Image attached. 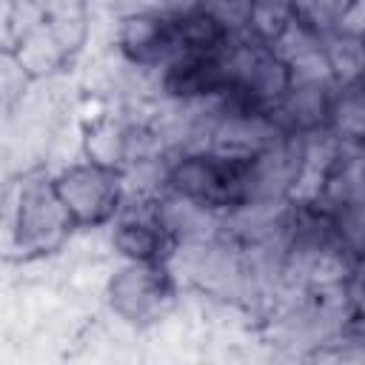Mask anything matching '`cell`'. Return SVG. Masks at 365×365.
<instances>
[{"mask_svg": "<svg viewBox=\"0 0 365 365\" xmlns=\"http://www.w3.org/2000/svg\"><path fill=\"white\" fill-rule=\"evenodd\" d=\"M180 279L168 262H128L117 268L106 285L111 311L134 328H151L163 322L177 302Z\"/></svg>", "mask_w": 365, "mask_h": 365, "instance_id": "3", "label": "cell"}, {"mask_svg": "<svg viewBox=\"0 0 365 365\" xmlns=\"http://www.w3.org/2000/svg\"><path fill=\"white\" fill-rule=\"evenodd\" d=\"M345 3L348 0H288L294 23H299L305 31H311L319 40L336 31Z\"/></svg>", "mask_w": 365, "mask_h": 365, "instance_id": "15", "label": "cell"}, {"mask_svg": "<svg viewBox=\"0 0 365 365\" xmlns=\"http://www.w3.org/2000/svg\"><path fill=\"white\" fill-rule=\"evenodd\" d=\"M228 77L222 54H177L157 71V88L171 103H200L222 91Z\"/></svg>", "mask_w": 365, "mask_h": 365, "instance_id": "11", "label": "cell"}, {"mask_svg": "<svg viewBox=\"0 0 365 365\" xmlns=\"http://www.w3.org/2000/svg\"><path fill=\"white\" fill-rule=\"evenodd\" d=\"M117 48L131 68L160 71L180 54L177 14H168L163 9L125 14L117 29Z\"/></svg>", "mask_w": 365, "mask_h": 365, "instance_id": "10", "label": "cell"}, {"mask_svg": "<svg viewBox=\"0 0 365 365\" xmlns=\"http://www.w3.org/2000/svg\"><path fill=\"white\" fill-rule=\"evenodd\" d=\"M354 317V302L345 279L311 282L288 288L274 305L268 319L271 342L294 354L322 356Z\"/></svg>", "mask_w": 365, "mask_h": 365, "instance_id": "1", "label": "cell"}, {"mask_svg": "<svg viewBox=\"0 0 365 365\" xmlns=\"http://www.w3.org/2000/svg\"><path fill=\"white\" fill-rule=\"evenodd\" d=\"M254 0H202V11H208L228 34H245L248 14Z\"/></svg>", "mask_w": 365, "mask_h": 365, "instance_id": "17", "label": "cell"}, {"mask_svg": "<svg viewBox=\"0 0 365 365\" xmlns=\"http://www.w3.org/2000/svg\"><path fill=\"white\" fill-rule=\"evenodd\" d=\"M336 88H339V80L334 77L319 48L291 63V86L279 100V106L271 111V117L285 134L311 137V134L328 131Z\"/></svg>", "mask_w": 365, "mask_h": 365, "instance_id": "4", "label": "cell"}, {"mask_svg": "<svg viewBox=\"0 0 365 365\" xmlns=\"http://www.w3.org/2000/svg\"><path fill=\"white\" fill-rule=\"evenodd\" d=\"M314 197L336 222L345 245L356 254L365 248V154L342 148L322 171Z\"/></svg>", "mask_w": 365, "mask_h": 365, "instance_id": "6", "label": "cell"}, {"mask_svg": "<svg viewBox=\"0 0 365 365\" xmlns=\"http://www.w3.org/2000/svg\"><path fill=\"white\" fill-rule=\"evenodd\" d=\"M345 282H348V294L354 302V314H365V248H359L351 257Z\"/></svg>", "mask_w": 365, "mask_h": 365, "instance_id": "18", "label": "cell"}, {"mask_svg": "<svg viewBox=\"0 0 365 365\" xmlns=\"http://www.w3.org/2000/svg\"><path fill=\"white\" fill-rule=\"evenodd\" d=\"M74 217L60 200L54 180H29L20 185L17 205L9 214V237L26 257H40L66 242Z\"/></svg>", "mask_w": 365, "mask_h": 365, "instance_id": "5", "label": "cell"}, {"mask_svg": "<svg viewBox=\"0 0 365 365\" xmlns=\"http://www.w3.org/2000/svg\"><path fill=\"white\" fill-rule=\"evenodd\" d=\"M202 0H157L154 9H163L168 14H182V11H191V9H200Z\"/></svg>", "mask_w": 365, "mask_h": 365, "instance_id": "20", "label": "cell"}, {"mask_svg": "<svg viewBox=\"0 0 365 365\" xmlns=\"http://www.w3.org/2000/svg\"><path fill=\"white\" fill-rule=\"evenodd\" d=\"M305 174L308 137L279 134L248 157V200H291L305 182Z\"/></svg>", "mask_w": 365, "mask_h": 365, "instance_id": "9", "label": "cell"}, {"mask_svg": "<svg viewBox=\"0 0 365 365\" xmlns=\"http://www.w3.org/2000/svg\"><path fill=\"white\" fill-rule=\"evenodd\" d=\"M322 54H325V63L331 66V71L339 83L359 80L365 71V40L362 37L334 31L322 40Z\"/></svg>", "mask_w": 365, "mask_h": 365, "instance_id": "13", "label": "cell"}, {"mask_svg": "<svg viewBox=\"0 0 365 365\" xmlns=\"http://www.w3.org/2000/svg\"><path fill=\"white\" fill-rule=\"evenodd\" d=\"M248 157L217 148L174 154L165 174V191L225 214L248 200Z\"/></svg>", "mask_w": 365, "mask_h": 365, "instance_id": "2", "label": "cell"}, {"mask_svg": "<svg viewBox=\"0 0 365 365\" xmlns=\"http://www.w3.org/2000/svg\"><path fill=\"white\" fill-rule=\"evenodd\" d=\"M336 31L365 40V0H348V3H345V11H342V17H339Z\"/></svg>", "mask_w": 365, "mask_h": 365, "instance_id": "19", "label": "cell"}, {"mask_svg": "<svg viewBox=\"0 0 365 365\" xmlns=\"http://www.w3.org/2000/svg\"><path fill=\"white\" fill-rule=\"evenodd\" d=\"M328 131L336 137L339 145L365 154V80L362 77L351 83H339L331 106Z\"/></svg>", "mask_w": 365, "mask_h": 365, "instance_id": "12", "label": "cell"}, {"mask_svg": "<svg viewBox=\"0 0 365 365\" xmlns=\"http://www.w3.org/2000/svg\"><path fill=\"white\" fill-rule=\"evenodd\" d=\"M54 188L77 225H103L114 220L125 200L123 174L94 160L63 168L54 177Z\"/></svg>", "mask_w": 365, "mask_h": 365, "instance_id": "7", "label": "cell"}, {"mask_svg": "<svg viewBox=\"0 0 365 365\" xmlns=\"http://www.w3.org/2000/svg\"><path fill=\"white\" fill-rule=\"evenodd\" d=\"M111 245L128 262H171L180 242L160 217L157 194H125L114 217Z\"/></svg>", "mask_w": 365, "mask_h": 365, "instance_id": "8", "label": "cell"}, {"mask_svg": "<svg viewBox=\"0 0 365 365\" xmlns=\"http://www.w3.org/2000/svg\"><path fill=\"white\" fill-rule=\"evenodd\" d=\"M362 80H365V71H362Z\"/></svg>", "mask_w": 365, "mask_h": 365, "instance_id": "21", "label": "cell"}, {"mask_svg": "<svg viewBox=\"0 0 365 365\" xmlns=\"http://www.w3.org/2000/svg\"><path fill=\"white\" fill-rule=\"evenodd\" d=\"M291 23H294V14H291L288 0H254L245 34L274 48V43L291 29Z\"/></svg>", "mask_w": 365, "mask_h": 365, "instance_id": "14", "label": "cell"}, {"mask_svg": "<svg viewBox=\"0 0 365 365\" xmlns=\"http://www.w3.org/2000/svg\"><path fill=\"white\" fill-rule=\"evenodd\" d=\"M322 356L365 362V314H354V317L345 322V328L339 331L336 342H334Z\"/></svg>", "mask_w": 365, "mask_h": 365, "instance_id": "16", "label": "cell"}]
</instances>
